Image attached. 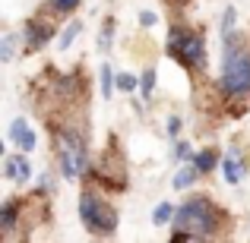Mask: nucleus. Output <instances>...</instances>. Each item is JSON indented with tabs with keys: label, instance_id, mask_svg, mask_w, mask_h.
<instances>
[{
	"label": "nucleus",
	"instance_id": "obj_2",
	"mask_svg": "<svg viewBox=\"0 0 250 243\" xmlns=\"http://www.w3.org/2000/svg\"><path fill=\"white\" fill-rule=\"evenodd\" d=\"M225 212L215 206L209 196H193L187 199L181 208L174 212V227H184V231L196 234V240H212L222 234L225 227Z\"/></svg>",
	"mask_w": 250,
	"mask_h": 243
},
{
	"label": "nucleus",
	"instance_id": "obj_11",
	"mask_svg": "<svg viewBox=\"0 0 250 243\" xmlns=\"http://www.w3.org/2000/svg\"><path fill=\"white\" fill-rule=\"evenodd\" d=\"M222 177H225V183H241V177H244V164L238 161V152H228V158L222 161Z\"/></svg>",
	"mask_w": 250,
	"mask_h": 243
},
{
	"label": "nucleus",
	"instance_id": "obj_13",
	"mask_svg": "<svg viewBox=\"0 0 250 243\" xmlns=\"http://www.w3.org/2000/svg\"><path fill=\"white\" fill-rule=\"evenodd\" d=\"M193 164L203 174H209V170H215V164H219V152H215V149H203V152L193 155Z\"/></svg>",
	"mask_w": 250,
	"mask_h": 243
},
{
	"label": "nucleus",
	"instance_id": "obj_6",
	"mask_svg": "<svg viewBox=\"0 0 250 243\" xmlns=\"http://www.w3.org/2000/svg\"><path fill=\"white\" fill-rule=\"evenodd\" d=\"M114 231H117V208L111 206V202L102 199V208H98L95 227H92L89 234H95V237H114Z\"/></svg>",
	"mask_w": 250,
	"mask_h": 243
},
{
	"label": "nucleus",
	"instance_id": "obj_7",
	"mask_svg": "<svg viewBox=\"0 0 250 243\" xmlns=\"http://www.w3.org/2000/svg\"><path fill=\"white\" fill-rule=\"evenodd\" d=\"M29 152H22V155H10V158L3 161V177L6 180H13V183H25L32 177V164L29 158H25Z\"/></svg>",
	"mask_w": 250,
	"mask_h": 243
},
{
	"label": "nucleus",
	"instance_id": "obj_4",
	"mask_svg": "<svg viewBox=\"0 0 250 243\" xmlns=\"http://www.w3.org/2000/svg\"><path fill=\"white\" fill-rule=\"evenodd\" d=\"M54 142H57V161H61V174L67 177V180H76V177H85V174H89L83 136L70 133V130H57V133H54Z\"/></svg>",
	"mask_w": 250,
	"mask_h": 243
},
{
	"label": "nucleus",
	"instance_id": "obj_9",
	"mask_svg": "<svg viewBox=\"0 0 250 243\" xmlns=\"http://www.w3.org/2000/svg\"><path fill=\"white\" fill-rule=\"evenodd\" d=\"M98 208H102V196H95L92 189H83V193H80V218H83L85 231H92V227H95Z\"/></svg>",
	"mask_w": 250,
	"mask_h": 243
},
{
	"label": "nucleus",
	"instance_id": "obj_20",
	"mask_svg": "<svg viewBox=\"0 0 250 243\" xmlns=\"http://www.w3.org/2000/svg\"><path fill=\"white\" fill-rule=\"evenodd\" d=\"M111 38H114V19H104V29L102 35H98V48L102 51H111L114 44H111Z\"/></svg>",
	"mask_w": 250,
	"mask_h": 243
},
{
	"label": "nucleus",
	"instance_id": "obj_3",
	"mask_svg": "<svg viewBox=\"0 0 250 243\" xmlns=\"http://www.w3.org/2000/svg\"><path fill=\"white\" fill-rule=\"evenodd\" d=\"M168 57L187 70H200L206 63V41L200 32H190L184 25H171L168 32Z\"/></svg>",
	"mask_w": 250,
	"mask_h": 243
},
{
	"label": "nucleus",
	"instance_id": "obj_1",
	"mask_svg": "<svg viewBox=\"0 0 250 243\" xmlns=\"http://www.w3.org/2000/svg\"><path fill=\"white\" fill-rule=\"evenodd\" d=\"M219 92L228 101V114H244L250 108V35L231 32L222 51Z\"/></svg>",
	"mask_w": 250,
	"mask_h": 243
},
{
	"label": "nucleus",
	"instance_id": "obj_24",
	"mask_svg": "<svg viewBox=\"0 0 250 243\" xmlns=\"http://www.w3.org/2000/svg\"><path fill=\"white\" fill-rule=\"evenodd\" d=\"M155 22H159V13H152V10H143L140 13V25H143V29H152Z\"/></svg>",
	"mask_w": 250,
	"mask_h": 243
},
{
	"label": "nucleus",
	"instance_id": "obj_8",
	"mask_svg": "<svg viewBox=\"0 0 250 243\" xmlns=\"http://www.w3.org/2000/svg\"><path fill=\"white\" fill-rule=\"evenodd\" d=\"M10 139L19 146V152H32V149L38 146V136H35V130H32L29 123L22 120V117L10 123Z\"/></svg>",
	"mask_w": 250,
	"mask_h": 243
},
{
	"label": "nucleus",
	"instance_id": "obj_21",
	"mask_svg": "<svg viewBox=\"0 0 250 243\" xmlns=\"http://www.w3.org/2000/svg\"><path fill=\"white\" fill-rule=\"evenodd\" d=\"M234 19H238V10H234V6H228V10L222 13V38H228L234 32Z\"/></svg>",
	"mask_w": 250,
	"mask_h": 243
},
{
	"label": "nucleus",
	"instance_id": "obj_17",
	"mask_svg": "<svg viewBox=\"0 0 250 243\" xmlns=\"http://www.w3.org/2000/svg\"><path fill=\"white\" fill-rule=\"evenodd\" d=\"M80 32H83V22H80V19H73V22H70L67 29H63V35H61V41H57V48H61V51H67L70 44L76 41V35H80Z\"/></svg>",
	"mask_w": 250,
	"mask_h": 243
},
{
	"label": "nucleus",
	"instance_id": "obj_16",
	"mask_svg": "<svg viewBox=\"0 0 250 243\" xmlns=\"http://www.w3.org/2000/svg\"><path fill=\"white\" fill-rule=\"evenodd\" d=\"M152 89H155V67H146L143 76H140V98H143V101L152 98Z\"/></svg>",
	"mask_w": 250,
	"mask_h": 243
},
{
	"label": "nucleus",
	"instance_id": "obj_15",
	"mask_svg": "<svg viewBox=\"0 0 250 243\" xmlns=\"http://www.w3.org/2000/svg\"><path fill=\"white\" fill-rule=\"evenodd\" d=\"M174 212L177 208L171 202H159L155 212H152V224H174Z\"/></svg>",
	"mask_w": 250,
	"mask_h": 243
},
{
	"label": "nucleus",
	"instance_id": "obj_14",
	"mask_svg": "<svg viewBox=\"0 0 250 243\" xmlns=\"http://www.w3.org/2000/svg\"><path fill=\"white\" fill-rule=\"evenodd\" d=\"M114 85H117L114 67H111V63H102V98H114Z\"/></svg>",
	"mask_w": 250,
	"mask_h": 243
},
{
	"label": "nucleus",
	"instance_id": "obj_25",
	"mask_svg": "<svg viewBox=\"0 0 250 243\" xmlns=\"http://www.w3.org/2000/svg\"><path fill=\"white\" fill-rule=\"evenodd\" d=\"M181 127H184L181 117H168V136H171V139H174V136L181 133Z\"/></svg>",
	"mask_w": 250,
	"mask_h": 243
},
{
	"label": "nucleus",
	"instance_id": "obj_22",
	"mask_svg": "<svg viewBox=\"0 0 250 243\" xmlns=\"http://www.w3.org/2000/svg\"><path fill=\"white\" fill-rule=\"evenodd\" d=\"M193 149H190V142H174V158L177 161H193Z\"/></svg>",
	"mask_w": 250,
	"mask_h": 243
},
{
	"label": "nucleus",
	"instance_id": "obj_18",
	"mask_svg": "<svg viewBox=\"0 0 250 243\" xmlns=\"http://www.w3.org/2000/svg\"><path fill=\"white\" fill-rule=\"evenodd\" d=\"M83 0H48V10L57 13V16H67V13H76Z\"/></svg>",
	"mask_w": 250,
	"mask_h": 243
},
{
	"label": "nucleus",
	"instance_id": "obj_10",
	"mask_svg": "<svg viewBox=\"0 0 250 243\" xmlns=\"http://www.w3.org/2000/svg\"><path fill=\"white\" fill-rule=\"evenodd\" d=\"M19 215H22V199H6L3 208H0V234H3V237H10L13 227L22 221Z\"/></svg>",
	"mask_w": 250,
	"mask_h": 243
},
{
	"label": "nucleus",
	"instance_id": "obj_12",
	"mask_svg": "<svg viewBox=\"0 0 250 243\" xmlns=\"http://www.w3.org/2000/svg\"><path fill=\"white\" fill-rule=\"evenodd\" d=\"M200 174H203V170L196 168L193 161H190V164H184V168H181V170L174 174V180H171V187H174V189H187V187H193V183L200 180Z\"/></svg>",
	"mask_w": 250,
	"mask_h": 243
},
{
	"label": "nucleus",
	"instance_id": "obj_19",
	"mask_svg": "<svg viewBox=\"0 0 250 243\" xmlns=\"http://www.w3.org/2000/svg\"><path fill=\"white\" fill-rule=\"evenodd\" d=\"M13 54H16V35H13V32H6V35H3V44H0V60L10 63Z\"/></svg>",
	"mask_w": 250,
	"mask_h": 243
},
{
	"label": "nucleus",
	"instance_id": "obj_23",
	"mask_svg": "<svg viewBox=\"0 0 250 243\" xmlns=\"http://www.w3.org/2000/svg\"><path fill=\"white\" fill-rule=\"evenodd\" d=\"M117 89L136 92V89H140V79H136V76H130V73H121V76H117Z\"/></svg>",
	"mask_w": 250,
	"mask_h": 243
},
{
	"label": "nucleus",
	"instance_id": "obj_5",
	"mask_svg": "<svg viewBox=\"0 0 250 243\" xmlns=\"http://www.w3.org/2000/svg\"><path fill=\"white\" fill-rule=\"evenodd\" d=\"M51 35H54V22H48L42 16H32V19H25V29H22V48L29 54L32 51H42L51 41Z\"/></svg>",
	"mask_w": 250,
	"mask_h": 243
},
{
	"label": "nucleus",
	"instance_id": "obj_26",
	"mask_svg": "<svg viewBox=\"0 0 250 243\" xmlns=\"http://www.w3.org/2000/svg\"><path fill=\"white\" fill-rule=\"evenodd\" d=\"M177 3H184V0H177Z\"/></svg>",
	"mask_w": 250,
	"mask_h": 243
}]
</instances>
